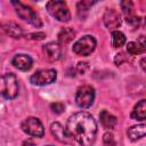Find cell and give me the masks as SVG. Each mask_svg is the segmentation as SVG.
I'll use <instances>...</instances> for the list:
<instances>
[{
	"mask_svg": "<svg viewBox=\"0 0 146 146\" xmlns=\"http://www.w3.org/2000/svg\"><path fill=\"white\" fill-rule=\"evenodd\" d=\"M22 146H35V144L33 143V140L27 139V140H25V141L23 143V145H22Z\"/></svg>",
	"mask_w": 146,
	"mask_h": 146,
	"instance_id": "cell-30",
	"label": "cell"
},
{
	"mask_svg": "<svg viewBox=\"0 0 146 146\" xmlns=\"http://www.w3.org/2000/svg\"><path fill=\"white\" fill-rule=\"evenodd\" d=\"M125 21L127 23L132 26V27H138L139 24H140V17L136 16V15H131V16H127L125 17Z\"/></svg>",
	"mask_w": 146,
	"mask_h": 146,
	"instance_id": "cell-23",
	"label": "cell"
},
{
	"mask_svg": "<svg viewBox=\"0 0 146 146\" xmlns=\"http://www.w3.org/2000/svg\"><path fill=\"white\" fill-rule=\"evenodd\" d=\"M44 38H46V33H43V32H36V33L26 34V39H30V40H43Z\"/></svg>",
	"mask_w": 146,
	"mask_h": 146,
	"instance_id": "cell-25",
	"label": "cell"
},
{
	"mask_svg": "<svg viewBox=\"0 0 146 146\" xmlns=\"http://www.w3.org/2000/svg\"><path fill=\"white\" fill-rule=\"evenodd\" d=\"M43 52L44 55L50 59V60H57L60 58L62 55V49H60V44L57 42H48L43 46Z\"/></svg>",
	"mask_w": 146,
	"mask_h": 146,
	"instance_id": "cell-12",
	"label": "cell"
},
{
	"mask_svg": "<svg viewBox=\"0 0 146 146\" xmlns=\"http://www.w3.org/2000/svg\"><path fill=\"white\" fill-rule=\"evenodd\" d=\"M21 128L25 133L33 136V137H42L44 133L43 124L38 117H34V116H30L25 119L22 122Z\"/></svg>",
	"mask_w": 146,
	"mask_h": 146,
	"instance_id": "cell-8",
	"label": "cell"
},
{
	"mask_svg": "<svg viewBox=\"0 0 146 146\" xmlns=\"http://www.w3.org/2000/svg\"><path fill=\"white\" fill-rule=\"evenodd\" d=\"M127 51H128V54H130V55H139V51H138V49H137V46H136L135 41L128 42Z\"/></svg>",
	"mask_w": 146,
	"mask_h": 146,
	"instance_id": "cell-26",
	"label": "cell"
},
{
	"mask_svg": "<svg viewBox=\"0 0 146 146\" xmlns=\"http://www.w3.org/2000/svg\"><path fill=\"white\" fill-rule=\"evenodd\" d=\"M88 64L86 63V62H79L78 63V65H76V71L80 73V74H84L86 73V71L88 70Z\"/></svg>",
	"mask_w": 146,
	"mask_h": 146,
	"instance_id": "cell-27",
	"label": "cell"
},
{
	"mask_svg": "<svg viewBox=\"0 0 146 146\" xmlns=\"http://www.w3.org/2000/svg\"><path fill=\"white\" fill-rule=\"evenodd\" d=\"M57 78V72L52 68H43L33 73L30 78V81L34 86H46L55 82Z\"/></svg>",
	"mask_w": 146,
	"mask_h": 146,
	"instance_id": "cell-7",
	"label": "cell"
},
{
	"mask_svg": "<svg viewBox=\"0 0 146 146\" xmlns=\"http://www.w3.org/2000/svg\"><path fill=\"white\" fill-rule=\"evenodd\" d=\"M46 146H52V145H46Z\"/></svg>",
	"mask_w": 146,
	"mask_h": 146,
	"instance_id": "cell-31",
	"label": "cell"
},
{
	"mask_svg": "<svg viewBox=\"0 0 146 146\" xmlns=\"http://www.w3.org/2000/svg\"><path fill=\"white\" fill-rule=\"evenodd\" d=\"M125 43V35L121 31L112 32V46L114 48H120Z\"/></svg>",
	"mask_w": 146,
	"mask_h": 146,
	"instance_id": "cell-18",
	"label": "cell"
},
{
	"mask_svg": "<svg viewBox=\"0 0 146 146\" xmlns=\"http://www.w3.org/2000/svg\"><path fill=\"white\" fill-rule=\"evenodd\" d=\"M50 131L52 133V136L60 143L64 144H70L72 137L70 136V133L67 132L66 128H64L59 122H54L50 125Z\"/></svg>",
	"mask_w": 146,
	"mask_h": 146,
	"instance_id": "cell-10",
	"label": "cell"
},
{
	"mask_svg": "<svg viewBox=\"0 0 146 146\" xmlns=\"http://www.w3.org/2000/svg\"><path fill=\"white\" fill-rule=\"evenodd\" d=\"M121 9L124 14V16H131L133 15V5L131 1L127 0V1H122L121 2Z\"/></svg>",
	"mask_w": 146,
	"mask_h": 146,
	"instance_id": "cell-20",
	"label": "cell"
},
{
	"mask_svg": "<svg viewBox=\"0 0 146 146\" xmlns=\"http://www.w3.org/2000/svg\"><path fill=\"white\" fill-rule=\"evenodd\" d=\"M75 36V32L71 27H63L58 33V42L59 44H67L70 43Z\"/></svg>",
	"mask_w": 146,
	"mask_h": 146,
	"instance_id": "cell-17",
	"label": "cell"
},
{
	"mask_svg": "<svg viewBox=\"0 0 146 146\" xmlns=\"http://www.w3.org/2000/svg\"><path fill=\"white\" fill-rule=\"evenodd\" d=\"M46 8L48 13L55 17L59 22H68L71 18L70 9L66 5V2L60 0H51L46 3Z\"/></svg>",
	"mask_w": 146,
	"mask_h": 146,
	"instance_id": "cell-2",
	"label": "cell"
},
{
	"mask_svg": "<svg viewBox=\"0 0 146 146\" xmlns=\"http://www.w3.org/2000/svg\"><path fill=\"white\" fill-rule=\"evenodd\" d=\"M1 94L7 99H14L18 95V80L13 73H5L1 79Z\"/></svg>",
	"mask_w": 146,
	"mask_h": 146,
	"instance_id": "cell-4",
	"label": "cell"
},
{
	"mask_svg": "<svg viewBox=\"0 0 146 146\" xmlns=\"http://www.w3.org/2000/svg\"><path fill=\"white\" fill-rule=\"evenodd\" d=\"M99 119H100V123L105 129H112L116 124V117L106 110H103L99 113Z\"/></svg>",
	"mask_w": 146,
	"mask_h": 146,
	"instance_id": "cell-16",
	"label": "cell"
},
{
	"mask_svg": "<svg viewBox=\"0 0 146 146\" xmlns=\"http://www.w3.org/2000/svg\"><path fill=\"white\" fill-rule=\"evenodd\" d=\"M50 108H51V111H52L54 113H56V114H60V113L64 112V110H65V105H64L63 103H60V102H56V103H52V104L50 105Z\"/></svg>",
	"mask_w": 146,
	"mask_h": 146,
	"instance_id": "cell-24",
	"label": "cell"
},
{
	"mask_svg": "<svg viewBox=\"0 0 146 146\" xmlns=\"http://www.w3.org/2000/svg\"><path fill=\"white\" fill-rule=\"evenodd\" d=\"M124 60H125V56H124V54H123V52L116 54V56H115V58H114V62H115V64H116V65H121Z\"/></svg>",
	"mask_w": 146,
	"mask_h": 146,
	"instance_id": "cell-28",
	"label": "cell"
},
{
	"mask_svg": "<svg viewBox=\"0 0 146 146\" xmlns=\"http://www.w3.org/2000/svg\"><path fill=\"white\" fill-rule=\"evenodd\" d=\"M145 23H146V18H145Z\"/></svg>",
	"mask_w": 146,
	"mask_h": 146,
	"instance_id": "cell-32",
	"label": "cell"
},
{
	"mask_svg": "<svg viewBox=\"0 0 146 146\" xmlns=\"http://www.w3.org/2000/svg\"><path fill=\"white\" fill-rule=\"evenodd\" d=\"M127 135L130 140H137L146 136V123H140L132 125L128 129Z\"/></svg>",
	"mask_w": 146,
	"mask_h": 146,
	"instance_id": "cell-14",
	"label": "cell"
},
{
	"mask_svg": "<svg viewBox=\"0 0 146 146\" xmlns=\"http://www.w3.org/2000/svg\"><path fill=\"white\" fill-rule=\"evenodd\" d=\"M137 49L139 51V54H143L146 51V36L145 35H140L136 41H135Z\"/></svg>",
	"mask_w": 146,
	"mask_h": 146,
	"instance_id": "cell-21",
	"label": "cell"
},
{
	"mask_svg": "<svg viewBox=\"0 0 146 146\" xmlns=\"http://www.w3.org/2000/svg\"><path fill=\"white\" fill-rule=\"evenodd\" d=\"M95 100V89L89 86L84 84L78 88L75 94V103L81 108H88L92 105Z\"/></svg>",
	"mask_w": 146,
	"mask_h": 146,
	"instance_id": "cell-5",
	"label": "cell"
},
{
	"mask_svg": "<svg viewBox=\"0 0 146 146\" xmlns=\"http://www.w3.org/2000/svg\"><path fill=\"white\" fill-rule=\"evenodd\" d=\"M131 117L137 121H143L146 119V99H141L135 105L131 112Z\"/></svg>",
	"mask_w": 146,
	"mask_h": 146,
	"instance_id": "cell-15",
	"label": "cell"
},
{
	"mask_svg": "<svg viewBox=\"0 0 146 146\" xmlns=\"http://www.w3.org/2000/svg\"><path fill=\"white\" fill-rule=\"evenodd\" d=\"M96 44V39L92 35H84L73 44L72 50L79 56H89L95 50Z\"/></svg>",
	"mask_w": 146,
	"mask_h": 146,
	"instance_id": "cell-6",
	"label": "cell"
},
{
	"mask_svg": "<svg viewBox=\"0 0 146 146\" xmlns=\"http://www.w3.org/2000/svg\"><path fill=\"white\" fill-rule=\"evenodd\" d=\"M140 67L143 68L144 72H146V57L141 58V60H140Z\"/></svg>",
	"mask_w": 146,
	"mask_h": 146,
	"instance_id": "cell-29",
	"label": "cell"
},
{
	"mask_svg": "<svg viewBox=\"0 0 146 146\" xmlns=\"http://www.w3.org/2000/svg\"><path fill=\"white\" fill-rule=\"evenodd\" d=\"M103 21H104L105 26L108 30H115V29L120 27V25H121V17H120L119 13L113 8H107L105 10Z\"/></svg>",
	"mask_w": 146,
	"mask_h": 146,
	"instance_id": "cell-9",
	"label": "cell"
},
{
	"mask_svg": "<svg viewBox=\"0 0 146 146\" xmlns=\"http://www.w3.org/2000/svg\"><path fill=\"white\" fill-rule=\"evenodd\" d=\"M11 64L14 67H16L21 71H29L33 65V60L29 55L18 54V55L14 56V58L11 59Z\"/></svg>",
	"mask_w": 146,
	"mask_h": 146,
	"instance_id": "cell-11",
	"label": "cell"
},
{
	"mask_svg": "<svg viewBox=\"0 0 146 146\" xmlns=\"http://www.w3.org/2000/svg\"><path fill=\"white\" fill-rule=\"evenodd\" d=\"M94 3H95L94 1H86V0L79 1V2H78V6H76V8H78V15H79L81 18H84L86 15H87V13H88V10H89V8H90Z\"/></svg>",
	"mask_w": 146,
	"mask_h": 146,
	"instance_id": "cell-19",
	"label": "cell"
},
{
	"mask_svg": "<svg viewBox=\"0 0 146 146\" xmlns=\"http://www.w3.org/2000/svg\"><path fill=\"white\" fill-rule=\"evenodd\" d=\"M2 30L5 33L14 39H19L23 35V29L15 22H7L2 24Z\"/></svg>",
	"mask_w": 146,
	"mask_h": 146,
	"instance_id": "cell-13",
	"label": "cell"
},
{
	"mask_svg": "<svg viewBox=\"0 0 146 146\" xmlns=\"http://www.w3.org/2000/svg\"><path fill=\"white\" fill-rule=\"evenodd\" d=\"M115 140H114V137L111 132H106L104 133V137H103V146H115Z\"/></svg>",
	"mask_w": 146,
	"mask_h": 146,
	"instance_id": "cell-22",
	"label": "cell"
},
{
	"mask_svg": "<svg viewBox=\"0 0 146 146\" xmlns=\"http://www.w3.org/2000/svg\"><path fill=\"white\" fill-rule=\"evenodd\" d=\"M13 6L15 7V10H16V14L24 21H26L27 23L36 26V27H40L42 25V22L39 17V15L29 6L22 3L21 1H11Z\"/></svg>",
	"mask_w": 146,
	"mask_h": 146,
	"instance_id": "cell-3",
	"label": "cell"
},
{
	"mask_svg": "<svg viewBox=\"0 0 146 146\" xmlns=\"http://www.w3.org/2000/svg\"><path fill=\"white\" fill-rule=\"evenodd\" d=\"M70 136L81 146H92L97 137V123L94 116L84 111L72 114L66 122Z\"/></svg>",
	"mask_w": 146,
	"mask_h": 146,
	"instance_id": "cell-1",
	"label": "cell"
}]
</instances>
